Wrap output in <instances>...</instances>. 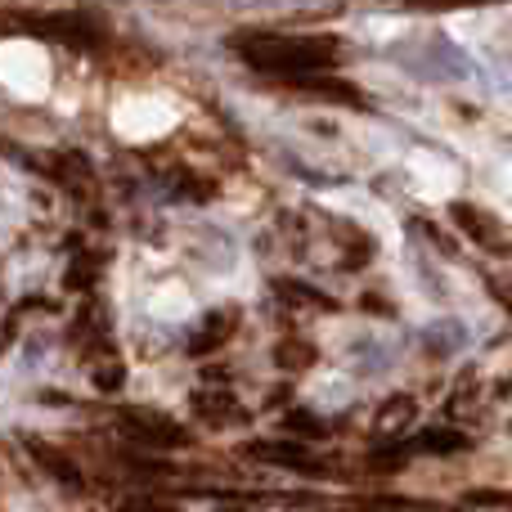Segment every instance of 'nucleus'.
Returning <instances> with one entry per match:
<instances>
[{
  "label": "nucleus",
  "mask_w": 512,
  "mask_h": 512,
  "mask_svg": "<svg viewBox=\"0 0 512 512\" xmlns=\"http://www.w3.org/2000/svg\"><path fill=\"white\" fill-rule=\"evenodd\" d=\"M194 414H203V418H225V414H239V400L230 396V391H198L194 396Z\"/></svg>",
  "instance_id": "obj_7"
},
{
  "label": "nucleus",
  "mask_w": 512,
  "mask_h": 512,
  "mask_svg": "<svg viewBox=\"0 0 512 512\" xmlns=\"http://www.w3.org/2000/svg\"><path fill=\"white\" fill-rule=\"evenodd\" d=\"M122 432L135 436V441H144V445H162V450H176V445L189 441V432H180L171 418H158V414H126Z\"/></svg>",
  "instance_id": "obj_2"
},
{
  "label": "nucleus",
  "mask_w": 512,
  "mask_h": 512,
  "mask_svg": "<svg viewBox=\"0 0 512 512\" xmlns=\"http://www.w3.org/2000/svg\"><path fill=\"white\" fill-rule=\"evenodd\" d=\"M248 459H265V463H274V468H315L310 463V450L306 445H279V441H261V445H248Z\"/></svg>",
  "instance_id": "obj_3"
},
{
  "label": "nucleus",
  "mask_w": 512,
  "mask_h": 512,
  "mask_svg": "<svg viewBox=\"0 0 512 512\" xmlns=\"http://www.w3.org/2000/svg\"><path fill=\"white\" fill-rule=\"evenodd\" d=\"M414 414H418V409H414V400H405V396H400V400H391V405L382 409V418H378V432H382V436H396V432H405V427L414 423Z\"/></svg>",
  "instance_id": "obj_6"
},
{
  "label": "nucleus",
  "mask_w": 512,
  "mask_h": 512,
  "mask_svg": "<svg viewBox=\"0 0 512 512\" xmlns=\"http://www.w3.org/2000/svg\"><path fill=\"white\" fill-rule=\"evenodd\" d=\"M27 450H32L36 459H41V468H45V472H54V477H59V481H68V486H81V472L72 468V463L63 459L59 450H45L41 441H27Z\"/></svg>",
  "instance_id": "obj_5"
},
{
  "label": "nucleus",
  "mask_w": 512,
  "mask_h": 512,
  "mask_svg": "<svg viewBox=\"0 0 512 512\" xmlns=\"http://www.w3.org/2000/svg\"><path fill=\"white\" fill-rule=\"evenodd\" d=\"M234 328H239V310H234V306H230V310H216L212 324H207L203 333L189 342V351H198V355H203V351H216V346H221L225 337L234 333Z\"/></svg>",
  "instance_id": "obj_4"
},
{
  "label": "nucleus",
  "mask_w": 512,
  "mask_h": 512,
  "mask_svg": "<svg viewBox=\"0 0 512 512\" xmlns=\"http://www.w3.org/2000/svg\"><path fill=\"white\" fill-rule=\"evenodd\" d=\"M239 54L261 72H324L337 63L342 45L333 36H248Z\"/></svg>",
  "instance_id": "obj_1"
},
{
  "label": "nucleus",
  "mask_w": 512,
  "mask_h": 512,
  "mask_svg": "<svg viewBox=\"0 0 512 512\" xmlns=\"http://www.w3.org/2000/svg\"><path fill=\"white\" fill-rule=\"evenodd\" d=\"M463 445H468V441H463L459 432H427L423 436V450H436V454H441V450H463Z\"/></svg>",
  "instance_id": "obj_8"
},
{
  "label": "nucleus",
  "mask_w": 512,
  "mask_h": 512,
  "mask_svg": "<svg viewBox=\"0 0 512 512\" xmlns=\"http://www.w3.org/2000/svg\"><path fill=\"white\" fill-rule=\"evenodd\" d=\"M288 427L306 432L310 441H319V436H324V423H319V418H310V414H292V418H288Z\"/></svg>",
  "instance_id": "obj_9"
}]
</instances>
